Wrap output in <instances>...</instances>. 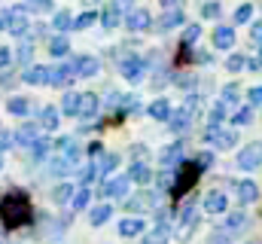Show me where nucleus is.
Instances as JSON below:
<instances>
[{
	"label": "nucleus",
	"mask_w": 262,
	"mask_h": 244,
	"mask_svg": "<svg viewBox=\"0 0 262 244\" xmlns=\"http://www.w3.org/2000/svg\"><path fill=\"white\" fill-rule=\"evenodd\" d=\"M34 220V211H31V201L25 192H6L0 195V223L6 229H18V226H28Z\"/></svg>",
	"instance_id": "1"
},
{
	"label": "nucleus",
	"mask_w": 262,
	"mask_h": 244,
	"mask_svg": "<svg viewBox=\"0 0 262 244\" xmlns=\"http://www.w3.org/2000/svg\"><path fill=\"white\" fill-rule=\"evenodd\" d=\"M198 177H201V168H198L195 162H183L180 171H177V177H174V186H171V198L186 195V192L198 183Z\"/></svg>",
	"instance_id": "2"
},
{
	"label": "nucleus",
	"mask_w": 262,
	"mask_h": 244,
	"mask_svg": "<svg viewBox=\"0 0 262 244\" xmlns=\"http://www.w3.org/2000/svg\"><path fill=\"white\" fill-rule=\"evenodd\" d=\"M198 95H189L186 98V104L180 107V110H174L171 113V119H168V125H171V131H177V134H183L186 128H189V122H192V116L198 113Z\"/></svg>",
	"instance_id": "3"
},
{
	"label": "nucleus",
	"mask_w": 262,
	"mask_h": 244,
	"mask_svg": "<svg viewBox=\"0 0 262 244\" xmlns=\"http://www.w3.org/2000/svg\"><path fill=\"white\" fill-rule=\"evenodd\" d=\"M262 165V144H247L238 153V168L241 171H256Z\"/></svg>",
	"instance_id": "4"
},
{
	"label": "nucleus",
	"mask_w": 262,
	"mask_h": 244,
	"mask_svg": "<svg viewBox=\"0 0 262 244\" xmlns=\"http://www.w3.org/2000/svg\"><path fill=\"white\" fill-rule=\"evenodd\" d=\"M204 140L216 144L220 150H229V147L238 144V134H235V131H223L220 125H207V128H204Z\"/></svg>",
	"instance_id": "5"
},
{
	"label": "nucleus",
	"mask_w": 262,
	"mask_h": 244,
	"mask_svg": "<svg viewBox=\"0 0 262 244\" xmlns=\"http://www.w3.org/2000/svg\"><path fill=\"white\" fill-rule=\"evenodd\" d=\"M119 67H122V76H125L128 83H140V79H143V73H146V61L137 58V55H125Z\"/></svg>",
	"instance_id": "6"
},
{
	"label": "nucleus",
	"mask_w": 262,
	"mask_h": 244,
	"mask_svg": "<svg viewBox=\"0 0 262 244\" xmlns=\"http://www.w3.org/2000/svg\"><path fill=\"white\" fill-rule=\"evenodd\" d=\"M180 220H183V223H180V229H177V238H183V241H186V238L192 235L195 223H198V211H195V205H186V208L180 211Z\"/></svg>",
	"instance_id": "7"
},
{
	"label": "nucleus",
	"mask_w": 262,
	"mask_h": 244,
	"mask_svg": "<svg viewBox=\"0 0 262 244\" xmlns=\"http://www.w3.org/2000/svg\"><path fill=\"white\" fill-rule=\"evenodd\" d=\"M235 192H238V201H241V205H250V201L259 198V186L253 180H238L235 183Z\"/></svg>",
	"instance_id": "8"
},
{
	"label": "nucleus",
	"mask_w": 262,
	"mask_h": 244,
	"mask_svg": "<svg viewBox=\"0 0 262 244\" xmlns=\"http://www.w3.org/2000/svg\"><path fill=\"white\" fill-rule=\"evenodd\" d=\"M21 76H25V83H31V86H43V83H52V70H49V67H40V64L28 67Z\"/></svg>",
	"instance_id": "9"
},
{
	"label": "nucleus",
	"mask_w": 262,
	"mask_h": 244,
	"mask_svg": "<svg viewBox=\"0 0 262 244\" xmlns=\"http://www.w3.org/2000/svg\"><path fill=\"white\" fill-rule=\"evenodd\" d=\"M125 25H128L131 31H146V28L152 25V15H149L146 9H131L128 18H125Z\"/></svg>",
	"instance_id": "10"
},
{
	"label": "nucleus",
	"mask_w": 262,
	"mask_h": 244,
	"mask_svg": "<svg viewBox=\"0 0 262 244\" xmlns=\"http://www.w3.org/2000/svg\"><path fill=\"white\" fill-rule=\"evenodd\" d=\"M73 67H76V76H95L101 70V61L92 58V55H79L73 61Z\"/></svg>",
	"instance_id": "11"
},
{
	"label": "nucleus",
	"mask_w": 262,
	"mask_h": 244,
	"mask_svg": "<svg viewBox=\"0 0 262 244\" xmlns=\"http://www.w3.org/2000/svg\"><path fill=\"white\" fill-rule=\"evenodd\" d=\"M226 205H229V201H226V195H223L220 189H213V192L204 195V211H207V214H223Z\"/></svg>",
	"instance_id": "12"
},
{
	"label": "nucleus",
	"mask_w": 262,
	"mask_h": 244,
	"mask_svg": "<svg viewBox=\"0 0 262 244\" xmlns=\"http://www.w3.org/2000/svg\"><path fill=\"white\" fill-rule=\"evenodd\" d=\"M247 223H250V217H247L244 211H235V214H229V217L223 220V229H226V232H244Z\"/></svg>",
	"instance_id": "13"
},
{
	"label": "nucleus",
	"mask_w": 262,
	"mask_h": 244,
	"mask_svg": "<svg viewBox=\"0 0 262 244\" xmlns=\"http://www.w3.org/2000/svg\"><path fill=\"white\" fill-rule=\"evenodd\" d=\"M9 31H12V34H25V31H28V15H25L21 6L9 9Z\"/></svg>",
	"instance_id": "14"
},
{
	"label": "nucleus",
	"mask_w": 262,
	"mask_h": 244,
	"mask_svg": "<svg viewBox=\"0 0 262 244\" xmlns=\"http://www.w3.org/2000/svg\"><path fill=\"white\" fill-rule=\"evenodd\" d=\"M213 46H216V49H232V46H235V31L226 28V25L216 28V31H213Z\"/></svg>",
	"instance_id": "15"
},
{
	"label": "nucleus",
	"mask_w": 262,
	"mask_h": 244,
	"mask_svg": "<svg viewBox=\"0 0 262 244\" xmlns=\"http://www.w3.org/2000/svg\"><path fill=\"white\" fill-rule=\"evenodd\" d=\"M70 76H76L73 61H70V64H58V67L52 70V83H49V86H67V83H70Z\"/></svg>",
	"instance_id": "16"
},
{
	"label": "nucleus",
	"mask_w": 262,
	"mask_h": 244,
	"mask_svg": "<svg viewBox=\"0 0 262 244\" xmlns=\"http://www.w3.org/2000/svg\"><path fill=\"white\" fill-rule=\"evenodd\" d=\"M143 229H146V223L137 220V217H128V220L119 223V235H122V238H134V235H140Z\"/></svg>",
	"instance_id": "17"
},
{
	"label": "nucleus",
	"mask_w": 262,
	"mask_h": 244,
	"mask_svg": "<svg viewBox=\"0 0 262 244\" xmlns=\"http://www.w3.org/2000/svg\"><path fill=\"white\" fill-rule=\"evenodd\" d=\"M128 183H131V177L125 174V177H116V180H110L101 192L104 195H116V198H122V195H128Z\"/></svg>",
	"instance_id": "18"
},
{
	"label": "nucleus",
	"mask_w": 262,
	"mask_h": 244,
	"mask_svg": "<svg viewBox=\"0 0 262 244\" xmlns=\"http://www.w3.org/2000/svg\"><path fill=\"white\" fill-rule=\"evenodd\" d=\"M152 205H156V192H149V189L137 192V198H128V211H143V208H152Z\"/></svg>",
	"instance_id": "19"
},
{
	"label": "nucleus",
	"mask_w": 262,
	"mask_h": 244,
	"mask_svg": "<svg viewBox=\"0 0 262 244\" xmlns=\"http://www.w3.org/2000/svg\"><path fill=\"white\" fill-rule=\"evenodd\" d=\"M61 110H64L67 116H79V110H82V95H76V92H67L64 101H61Z\"/></svg>",
	"instance_id": "20"
},
{
	"label": "nucleus",
	"mask_w": 262,
	"mask_h": 244,
	"mask_svg": "<svg viewBox=\"0 0 262 244\" xmlns=\"http://www.w3.org/2000/svg\"><path fill=\"white\" fill-rule=\"evenodd\" d=\"M128 177L134 183H149V180H152V171H149V165H146V162H134V165H131V171H128Z\"/></svg>",
	"instance_id": "21"
},
{
	"label": "nucleus",
	"mask_w": 262,
	"mask_h": 244,
	"mask_svg": "<svg viewBox=\"0 0 262 244\" xmlns=\"http://www.w3.org/2000/svg\"><path fill=\"white\" fill-rule=\"evenodd\" d=\"M171 113H174V110H171V104H168L165 98H159V101L149 104V116H152V119H171Z\"/></svg>",
	"instance_id": "22"
},
{
	"label": "nucleus",
	"mask_w": 262,
	"mask_h": 244,
	"mask_svg": "<svg viewBox=\"0 0 262 244\" xmlns=\"http://www.w3.org/2000/svg\"><path fill=\"white\" fill-rule=\"evenodd\" d=\"M110 217H113V208L110 205H95L92 208V226H104Z\"/></svg>",
	"instance_id": "23"
},
{
	"label": "nucleus",
	"mask_w": 262,
	"mask_h": 244,
	"mask_svg": "<svg viewBox=\"0 0 262 244\" xmlns=\"http://www.w3.org/2000/svg\"><path fill=\"white\" fill-rule=\"evenodd\" d=\"M95 110H98V95L82 92V110H79V116H82V119H89V116H95Z\"/></svg>",
	"instance_id": "24"
},
{
	"label": "nucleus",
	"mask_w": 262,
	"mask_h": 244,
	"mask_svg": "<svg viewBox=\"0 0 262 244\" xmlns=\"http://www.w3.org/2000/svg\"><path fill=\"white\" fill-rule=\"evenodd\" d=\"M180 153H183V144H171V147H165L162 150V165H174V162H180Z\"/></svg>",
	"instance_id": "25"
},
{
	"label": "nucleus",
	"mask_w": 262,
	"mask_h": 244,
	"mask_svg": "<svg viewBox=\"0 0 262 244\" xmlns=\"http://www.w3.org/2000/svg\"><path fill=\"white\" fill-rule=\"evenodd\" d=\"M76 192H73V183H61V186H55L52 189V201L55 205H64V201H70Z\"/></svg>",
	"instance_id": "26"
},
{
	"label": "nucleus",
	"mask_w": 262,
	"mask_h": 244,
	"mask_svg": "<svg viewBox=\"0 0 262 244\" xmlns=\"http://www.w3.org/2000/svg\"><path fill=\"white\" fill-rule=\"evenodd\" d=\"M101 22H104V28H116V25L122 22L119 6H116V3H113V6H107V9H104V15H101Z\"/></svg>",
	"instance_id": "27"
},
{
	"label": "nucleus",
	"mask_w": 262,
	"mask_h": 244,
	"mask_svg": "<svg viewBox=\"0 0 262 244\" xmlns=\"http://www.w3.org/2000/svg\"><path fill=\"white\" fill-rule=\"evenodd\" d=\"M15 137H18V144H25V147H31L34 140H40V137H37V125H31V122H28V125H21Z\"/></svg>",
	"instance_id": "28"
},
{
	"label": "nucleus",
	"mask_w": 262,
	"mask_h": 244,
	"mask_svg": "<svg viewBox=\"0 0 262 244\" xmlns=\"http://www.w3.org/2000/svg\"><path fill=\"white\" fill-rule=\"evenodd\" d=\"M67 49H70V43H67L64 37H61V34L49 40V55H55V58H61V55H67Z\"/></svg>",
	"instance_id": "29"
},
{
	"label": "nucleus",
	"mask_w": 262,
	"mask_h": 244,
	"mask_svg": "<svg viewBox=\"0 0 262 244\" xmlns=\"http://www.w3.org/2000/svg\"><path fill=\"white\" fill-rule=\"evenodd\" d=\"M40 125L49 128V131L58 128V110H55V107H43V113H40Z\"/></svg>",
	"instance_id": "30"
},
{
	"label": "nucleus",
	"mask_w": 262,
	"mask_h": 244,
	"mask_svg": "<svg viewBox=\"0 0 262 244\" xmlns=\"http://www.w3.org/2000/svg\"><path fill=\"white\" fill-rule=\"evenodd\" d=\"M67 171H73V162H70V159H64V156L49 162V174H58V177H61V174H67Z\"/></svg>",
	"instance_id": "31"
},
{
	"label": "nucleus",
	"mask_w": 262,
	"mask_h": 244,
	"mask_svg": "<svg viewBox=\"0 0 262 244\" xmlns=\"http://www.w3.org/2000/svg\"><path fill=\"white\" fill-rule=\"evenodd\" d=\"M177 25H183V12L180 9H168L162 15V28H177Z\"/></svg>",
	"instance_id": "32"
},
{
	"label": "nucleus",
	"mask_w": 262,
	"mask_h": 244,
	"mask_svg": "<svg viewBox=\"0 0 262 244\" xmlns=\"http://www.w3.org/2000/svg\"><path fill=\"white\" fill-rule=\"evenodd\" d=\"M52 25H55V31H67V28H73V25H76V18H73L70 12H55Z\"/></svg>",
	"instance_id": "33"
},
{
	"label": "nucleus",
	"mask_w": 262,
	"mask_h": 244,
	"mask_svg": "<svg viewBox=\"0 0 262 244\" xmlns=\"http://www.w3.org/2000/svg\"><path fill=\"white\" fill-rule=\"evenodd\" d=\"M116 162H119V159H116L113 153H110V156H101V159L95 162V168H98V177H101V174H107L110 168H116Z\"/></svg>",
	"instance_id": "34"
},
{
	"label": "nucleus",
	"mask_w": 262,
	"mask_h": 244,
	"mask_svg": "<svg viewBox=\"0 0 262 244\" xmlns=\"http://www.w3.org/2000/svg\"><path fill=\"white\" fill-rule=\"evenodd\" d=\"M6 107H9V113H15V116H25L31 104H28V98H12V101H9Z\"/></svg>",
	"instance_id": "35"
},
{
	"label": "nucleus",
	"mask_w": 262,
	"mask_h": 244,
	"mask_svg": "<svg viewBox=\"0 0 262 244\" xmlns=\"http://www.w3.org/2000/svg\"><path fill=\"white\" fill-rule=\"evenodd\" d=\"M250 18H253V6H250V3H244V6L235 9V22H238V25H247Z\"/></svg>",
	"instance_id": "36"
},
{
	"label": "nucleus",
	"mask_w": 262,
	"mask_h": 244,
	"mask_svg": "<svg viewBox=\"0 0 262 244\" xmlns=\"http://www.w3.org/2000/svg\"><path fill=\"white\" fill-rule=\"evenodd\" d=\"M174 208H162L159 211V229H168V226H174Z\"/></svg>",
	"instance_id": "37"
},
{
	"label": "nucleus",
	"mask_w": 262,
	"mask_h": 244,
	"mask_svg": "<svg viewBox=\"0 0 262 244\" xmlns=\"http://www.w3.org/2000/svg\"><path fill=\"white\" fill-rule=\"evenodd\" d=\"M143 244H168V229H152V232L143 238Z\"/></svg>",
	"instance_id": "38"
},
{
	"label": "nucleus",
	"mask_w": 262,
	"mask_h": 244,
	"mask_svg": "<svg viewBox=\"0 0 262 244\" xmlns=\"http://www.w3.org/2000/svg\"><path fill=\"white\" fill-rule=\"evenodd\" d=\"M95 22H98V12H82V15H76V25H73V28L82 31V28H92Z\"/></svg>",
	"instance_id": "39"
},
{
	"label": "nucleus",
	"mask_w": 262,
	"mask_h": 244,
	"mask_svg": "<svg viewBox=\"0 0 262 244\" xmlns=\"http://www.w3.org/2000/svg\"><path fill=\"white\" fill-rule=\"evenodd\" d=\"M247 64H250V58H244V55H229V61H226L229 70H244Z\"/></svg>",
	"instance_id": "40"
},
{
	"label": "nucleus",
	"mask_w": 262,
	"mask_h": 244,
	"mask_svg": "<svg viewBox=\"0 0 262 244\" xmlns=\"http://www.w3.org/2000/svg\"><path fill=\"white\" fill-rule=\"evenodd\" d=\"M235 101H238V86L229 83V86L223 89V104H235Z\"/></svg>",
	"instance_id": "41"
},
{
	"label": "nucleus",
	"mask_w": 262,
	"mask_h": 244,
	"mask_svg": "<svg viewBox=\"0 0 262 244\" xmlns=\"http://www.w3.org/2000/svg\"><path fill=\"white\" fill-rule=\"evenodd\" d=\"M89 198H92V192H89V189H79V192L73 195V211L85 208V205H89Z\"/></svg>",
	"instance_id": "42"
},
{
	"label": "nucleus",
	"mask_w": 262,
	"mask_h": 244,
	"mask_svg": "<svg viewBox=\"0 0 262 244\" xmlns=\"http://www.w3.org/2000/svg\"><path fill=\"white\" fill-rule=\"evenodd\" d=\"M253 119V107H241V110H238V113H235V125H247V122Z\"/></svg>",
	"instance_id": "43"
},
{
	"label": "nucleus",
	"mask_w": 262,
	"mask_h": 244,
	"mask_svg": "<svg viewBox=\"0 0 262 244\" xmlns=\"http://www.w3.org/2000/svg\"><path fill=\"white\" fill-rule=\"evenodd\" d=\"M198 37H201V28H198V25H189V28H186V34H183V46L195 43Z\"/></svg>",
	"instance_id": "44"
},
{
	"label": "nucleus",
	"mask_w": 262,
	"mask_h": 244,
	"mask_svg": "<svg viewBox=\"0 0 262 244\" xmlns=\"http://www.w3.org/2000/svg\"><path fill=\"white\" fill-rule=\"evenodd\" d=\"M201 15H204V18H216V15H220V3H216V0L204 3V6H201Z\"/></svg>",
	"instance_id": "45"
},
{
	"label": "nucleus",
	"mask_w": 262,
	"mask_h": 244,
	"mask_svg": "<svg viewBox=\"0 0 262 244\" xmlns=\"http://www.w3.org/2000/svg\"><path fill=\"white\" fill-rule=\"evenodd\" d=\"M49 147H52V144L40 137V140H34V144H31V153H34V156H46V153H49Z\"/></svg>",
	"instance_id": "46"
},
{
	"label": "nucleus",
	"mask_w": 262,
	"mask_h": 244,
	"mask_svg": "<svg viewBox=\"0 0 262 244\" xmlns=\"http://www.w3.org/2000/svg\"><path fill=\"white\" fill-rule=\"evenodd\" d=\"M223 119H226V104H216V107L210 110V125H220Z\"/></svg>",
	"instance_id": "47"
},
{
	"label": "nucleus",
	"mask_w": 262,
	"mask_h": 244,
	"mask_svg": "<svg viewBox=\"0 0 262 244\" xmlns=\"http://www.w3.org/2000/svg\"><path fill=\"white\" fill-rule=\"evenodd\" d=\"M247 101H250V107H259L262 104V86H253V89L247 92Z\"/></svg>",
	"instance_id": "48"
},
{
	"label": "nucleus",
	"mask_w": 262,
	"mask_h": 244,
	"mask_svg": "<svg viewBox=\"0 0 262 244\" xmlns=\"http://www.w3.org/2000/svg\"><path fill=\"white\" fill-rule=\"evenodd\" d=\"M95 174H98V168H95V165H85V168L79 171V180H82V183H92V180H95Z\"/></svg>",
	"instance_id": "49"
},
{
	"label": "nucleus",
	"mask_w": 262,
	"mask_h": 244,
	"mask_svg": "<svg viewBox=\"0 0 262 244\" xmlns=\"http://www.w3.org/2000/svg\"><path fill=\"white\" fill-rule=\"evenodd\" d=\"M210 162H213V156H210V153H198V156H195L198 168H210Z\"/></svg>",
	"instance_id": "50"
},
{
	"label": "nucleus",
	"mask_w": 262,
	"mask_h": 244,
	"mask_svg": "<svg viewBox=\"0 0 262 244\" xmlns=\"http://www.w3.org/2000/svg\"><path fill=\"white\" fill-rule=\"evenodd\" d=\"M52 6V0H34L31 3V9H37V12H43V9H49Z\"/></svg>",
	"instance_id": "51"
},
{
	"label": "nucleus",
	"mask_w": 262,
	"mask_h": 244,
	"mask_svg": "<svg viewBox=\"0 0 262 244\" xmlns=\"http://www.w3.org/2000/svg\"><path fill=\"white\" fill-rule=\"evenodd\" d=\"M250 37L262 43V22H253V28H250Z\"/></svg>",
	"instance_id": "52"
},
{
	"label": "nucleus",
	"mask_w": 262,
	"mask_h": 244,
	"mask_svg": "<svg viewBox=\"0 0 262 244\" xmlns=\"http://www.w3.org/2000/svg\"><path fill=\"white\" fill-rule=\"evenodd\" d=\"M31 55H34V49H31V46L25 43V46L18 49V58H21V61H31Z\"/></svg>",
	"instance_id": "53"
},
{
	"label": "nucleus",
	"mask_w": 262,
	"mask_h": 244,
	"mask_svg": "<svg viewBox=\"0 0 262 244\" xmlns=\"http://www.w3.org/2000/svg\"><path fill=\"white\" fill-rule=\"evenodd\" d=\"M210 244H232V241H229V235H226V232H223V235L216 232V235H210Z\"/></svg>",
	"instance_id": "54"
},
{
	"label": "nucleus",
	"mask_w": 262,
	"mask_h": 244,
	"mask_svg": "<svg viewBox=\"0 0 262 244\" xmlns=\"http://www.w3.org/2000/svg\"><path fill=\"white\" fill-rule=\"evenodd\" d=\"M9 58H12V55H9V49H6V46H0V67H6Z\"/></svg>",
	"instance_id": "55"
},
{
	"label": "nucleus",
	"mask_w": 262,
	"mask_h": 244,
	"mask_svg": "<svg viewBox=\"0 0 262 244\" xmlns=\"http://www.w3.org/2000/svg\"><path fill=\"white\" fill-rule=\"evenodd\" d=\"M12 144V134H6V131H0V150H6Z\"/></svg>",
	"instance_id": "56"
},
{
	"label": "nucleus",
	"mask_w": 262,
	"mask_h": 244,
	"mask_svg": "<svg viewBox=\"0 0 262 244\" xmlns=\"http://www.w3.org/2000/svg\"><path fill=\"white\" fill-rule=\"evenodd\" d=\"M0 31H9V9L0 12Z\"/></svg>",
	"instance_id": "57"
},
{
	"label": "nucleus",
	"mask_w": 262,
	"mask_h": 244,
	"mask_svg": "<svg viewBox=\"0 0 262 244\" xmlns=\"http://www.w3.org/2000/svg\"><path fill=\"white\" fill-rule=\"evenodd\" d=\"M89 153L92 156H101V144H89Z\"/></svg>",
	"instance_id": "58"
},
{
	"label": "nucleus",
	"mask_w": 262,
	"mask_h": 244,
	"mask_svg": "<svg viewBox=\"0 0 262 244\" xmlns=\"http://www.w3.org/2000/svg\"><path fill=\"white\" fill-rule=\"evenodd\" d=\"M162 3H165V6H171V3H174V6H177V3H180V0H162Z\"/></svg>",
	"instance_id": "59"
},
{
	"label": "nucleus",
	"mask_w": 262,
	"mask_h": 244,
	"mask_svg": "<svg viewBox=\"0 0 262 244\" xmlns=\"http://www.w3.org/2000/svg\"><path fill=\"white\" fill-rule=\"evenodd\" d=\"M256 61H259V67H262V49H259V58H256Z\"/></svg>",
	"instance_id": "60"
},
{
	"label": "nucleus",
	"mask_w": 262,
	"mask_h": 244,
	"mask_svg": "<svg viewBox=\"0 0 262 244\" xmlns=\"http://www.w3.org/2000/svg\"><path fill=\"white\" fill-rule=\"evenodd\" d=\"M247 244H262V241H247Z\"/></svg>",
	"instance_id": "61"
},
{
	"label": "nucleus",
	"mask_w": 262,
	"mask_h": 244,
	"mask_svg": "<svg viewBox=\"0 0 262 244\" xmlns=\"http://www.w3.org/2000/svg\"><path fill=\"white\" fill-rule=\"evenodd\" d=\"M89 3H92V0H89Z\"/></svg>",
	"instance_id": "62"
}]
</instances>
